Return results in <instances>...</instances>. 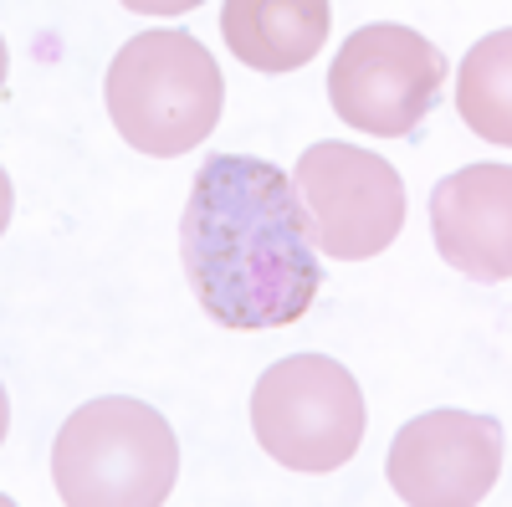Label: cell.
<instances>
[{
    "instance_id": "1",
    "label": "cell",
    "mask_w": 512,
    "mask_h": 507,
    "mask_svg": "<svg viewBox=\"0 0 512 507\" xmlns=\"http://www.w3.org/2000/svg\"><path fill=\"white\" fill-rule=\"evenodd\" d=\"M180 262L205 318L236 333L297 323L323 287L318 241L292 175L251 154H216L195 169Z\"/></svg>"
},
{
    "instance_id": "2",
    "label": "cell",
    "mask_w": 512,
    "mask_h": 507,
    "mask_svg": "<svg viewBox=\"0 0 512 507\" xmlns=\"http://www.w3.org/2000/svg\"><path fill=\"white\" fill-rule=\"evenodd\" d=\"M113 129L139 154L175 159L200 149L221 123L226 77L190 31H144L108 67Z\"/></svg>"
},
{
    "instance_id": "3",
    "label": "cell",
    "mask_w": 512,
    "mask_h": 507,
    "mask_svg": "<svg viewBox=\"0 0 512 507\" xmlns=\"http://www.w3.org/2000/svg\"><path fill=\"white\" fill-rule=\"evenodd\" d=\"M180 477V441L144 400L103 395L72 410L52 446V482L72 507H159Z\"/></svg>"
},
{
    "instance_id": "4",
    "label": "cell",
    "mask_w": 512,
    "mask_h": 507,
    "mask_svg": "<svg viewBox=\"0 0 512 507\" xmlns=\"http://www.w3.org/2000/svg\"><path fill=\"white\" fill-rule=\"evenodd\" d=\"M251 431L287 472H338L364 441L359 379L328 354L277 359L251 390Z\"/></svg>"
},
{
    "instance_id": "5",
    "label": "cell",
    "mask_w": 512,
    "mask_h": 507,
    "mask_svg": "<svg viewBox=\"0 0 512 507\" xmlns=\"http://www.w3.org/2000/svg\"><path fill=\"white\" fill-rule=\"evenodd\" d=\"M446 82V52L410 26H359L328 67V103L359 134L410 139L436 108Z\"/></svg>"
},
{
    "instance_id": "6",
    "label": "cell",
    "mask_w": 512,
    "mask_h": 507,
    "mask_svg": "<svg viewBox=\"0 0 512 507\" xmlns=\"http://www.w3.org/2000/svg\"><path fill=\"white\" fill-rule=\"evenodd\" d=\"M292 190L318 251L333 262H369L405 226L400 169L359 144H313L292 169Z\"/></svg>"
},
{
    "instance_id": "7",
    "label": "cell",
    "mask_w": 512,
    "mask_h": 507,
    "mask_svg": "<svg viewBox=\"0 0 512 507\" xmlns=\"http://www.w3.org/2000/svg\"><path fill=\"white\" fill-rule=\"evenodd\" d=\"M502 456V420L472 410H431L400 426L384 472L415 507H466L492 492V482L502 477Z\"/></svg>"
},
{
    "instance_id": "8",
    "label": "cell",
    "mask_w": 512,
    "mask_h": 507,
    "mask_svg": "<svg viewBox=\"0 0 512 507\" xmlns=\"http://www.w3.org/2000/svg\"><path fill=\"white\" fill-rule=\"evenodd\" d=\"M431 236L441 262L472 282L512 277V169L466 164L431 190Z\"/></svg>"
},
{
    "instance_id": "9",
    "label": "cell",
    "mask_w": 512,
    "mask_h": 507,
    "mask_svg": "<svg viewBox=\"0 0 512 507\" xmlns=\"http://www.w3.org/2000/svg\"><path fill=\"white\" fill-rule=\"evenodd\" d=\"M328 0H226L221 31L236 62L256 72L308 67L328 41Z\"/></svg>"
},
{
    "instance_id": "10",
    "label": "cell",
    "mask_w": 512,
    "mask_h": 507,
    "mask_svg": "<svg viewBox=\"0 0 512 507\" xmlns=\"http://www.w3.org/2000/svg\"><path fill=\"white\" fill-rule=\"evenodd\" d=\"M456 108L487 144H512V31L482 36L456 77Z\"/></svg>"
}]
</instances>
